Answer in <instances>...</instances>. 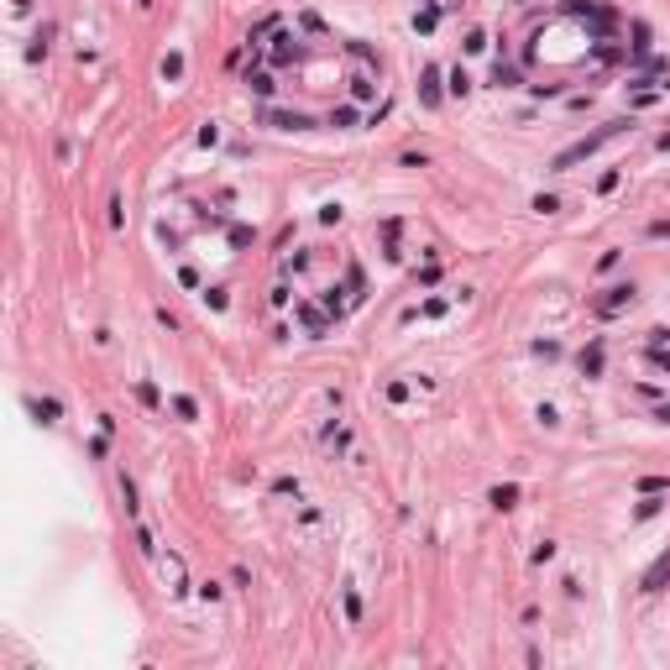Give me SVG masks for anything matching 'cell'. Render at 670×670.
<instances>
[{"label": "cell", "instance_id": "6da1fadb", "mask_svg": "<svg viewBox=\"0 0 670 670\" xmlns=\"http://www.w3.org/2000/svg\"><path fill=\"white\" fill-rule=\"evenodd\" d=\"M624 131H628V121H608V126H597L592 136H581V141H571L565 152H555V163H550V168H555V173H571L576 163H587L597 147H608V141H612V136H624Z\"/></svg>", "mask_w": 670, "mask_h": 670}, {"label": "cell", "instance_id": "7a4b0ae2", "mask_svg": "<svg viewBox=\"0 0 670 670\" xmlns=\"http://www.w3.org/2000/svg\"><path fill=\"white\" fill-rule=\"evenodd\" d=\"M628 304H634V283H618V288H608V294L597 299V315H602V319H612L618 309H628Z\"/></svg>", "mask_w": 670, "mask_h": 670}, {"label": "cell", "instance_id": "3957f363", "mask_svg": "<svg viewBox=\"0 0 670 670\" xmlns=\"http://www.w3.org/2000/svg\"><path fill=\"white\" fill-rule=\"evenodd\" d=\"M665 581H670V550H665V555H655V565H649L644 576H639V592H644V597H655Z\"/></svg>", "mask_w": 670, "mask_h": 670}, {"label": "cell", "instance_id": "277c9868", "mask_svg": "<svg viewBox=\"0 0 670 670\" xmlns=\"http://www.w3.org/2000/svg\"><path fill=\"white\" fill-rule=\"evenodd\" d=\"M262 121H267V126H278V131H309V126H315V121L299 116V110H262Z\"/></svg>", "mask_w": 670, "mask_h": 670}, {"label": "cell", "instance_id": "5b68a950", "mask_svg": "<svg viewBox=\"0 0 670 670\" xmlns=\"http://www.w3.org/2000/svg\"><path fill=\"white\" fill-rule=\"evenodd\" d=\"M440 79H446L440 69H424V73H419V100H424L430 110H435L440 100H446V89H440Z\"/></svg>", "mask_w": 670, "mask_h": 670}, {"label": "cell", "instance_id": "8992f818", "mask_svg": "<svg viewBox=\"0 0 670 670\" xmlns=\"http://www.w3.org/2000/svg\"><path fill=\"white\" fill-rule=\"evenodd\" d=\"M518 497H524V493H518V482H497L493 493H487V503H493L497 513H508V508H518Z\"/></svg>", "mask_w": 670, "mask_h": 670}, {"label": "cell", "instance_id": "52a82bcc", "mask_svg": "<svg viewBox=\"0 0 670 670\" xmlns=\"http://www.w3.org/2000/svg\"><path fill=\"white\" fill-rule=\"evenodd\" d=\"M581 377H602V341H592L581 351Z\"/></svg>", "mask_w": 670, "mask_h": 670}, {"label": "cell", "instance_id": "ba28073f", "mask_svg": "<svg viewBox=\"0 0 670 670\" xmlns=\"http://www.w3.org/2000/svg\"><path fill=\"white\" fill-rule=\"evenodd\" d=\"M294 58H299V37L278 32V47H272V63H294Z\"/></svg>", "mask_w": 670, "mask_h": 670}, {"label": "cell", "instance_id": "9c48e42d", "mask_svg": "<svg viewBox=\"0 0 670 670\" xmlns=\"http://www.w3.org/2000/svg\"><path fill=\"white\" fill-rule=\"evenodd\" d=\"M493 84H497V89H513V84H518V69H513L508 58H497V63H493Z\"/></svg>", "mask_w": 670, "mask_h": 670}, {"label": "cell", "instance_id": "30bf717a", "mask_svg": "<svg viewBox=\"0 0 670 670\" xmlns=\"http://www.w3.org/2000/svg\"><path fill=\"white\" fill-rule=\"evenodd\" d=\"M435 21H440V6H435V0H424V6H419V16H414V26H419V32L430 37V32H435Z\"/></svg>", "mask_w": 670, "mask_h": 670}, {"label": "cell", "instance_id": "8fae6325", "mask_svg": "<svg viewBox=\"0 0 670 670\" xmlns=\"http://www.w3.org/2000/svg\"><path fill=\"white\" fill-rule=\"evenodd\" d=\"M628 32H634V42H628V47H634V58H649V26H644V21H634Z\"/></svg>", "mask_w": 670, "mask_h": 670}, {"label": "cell", "instance_id": "7c38bea8", "mask_svg": "<svg viewBox=\"0 0 670 670\" xmlns=\"http://www.w3.org/2000/svg\"><path fill=\"white\" fill-rule=\"evenodd\" d=\"M247 89H252V94H257V100H267V94H272V89H278V84H272V79H267V73H247Z\"/></svg>", "mask_w": 670, "mask_h": 670}, {"label": "cell", "instance_id": "4fadbf2b", "mask_svg": "<svg viewBox=\"0 0 670 670\" xmlns=\"http://www.w3.org/2000/svg\"><path fill=\"white\" fill-rule=\"evenodd\" d=\"M32 414L42 424H58V403H53V398H32Z\"/></svg>", "mask_w": 670, "mask_h": 670}, {"label": "cell", "instance_id": "5bb4252c", "mask_svg": "<svg viewBox=\"0 0 670 670\" xmlns=\"http://www.w3.org/2000/svg\"><path fill=\"white\" fill-rule=\"evenodd\" d=\"M136 398L147 403V409H163V393H157L152 382H136Z\"/></svg>", "mask_w": 670, "mask_h": 670}, {"label": "cell", "instance_id": "9a60e30c", "mask_svg": "<svg viewBox=\"0 0 670 670\" xmlns=\"http://www.w3.org/2000/svg\"><path fill=\"white\" fill-rule=\"evenodd\" d=\"M660 513V493H644V503L634 508V518H655Z\"/></svg>", "mask_w": 670, "mask_h": 670}, {"label": "cell", "instance_id": "2e32d148", "mask_svg": "<svg viewBox=\"0 0 670 670\" xmlns=\"http://www.w3.org/2000/svg\"><path fill=\"white\" fill-rule=\"evenodd\" d=\"M639 493H670V477H639Z\"/></svg>", "mask_w": 670, "mask_h": 670}, {"label": "cell", "instance_id": "e0dca14e", "mask_svg": "<svg viewBox=\"0 0 670 670\" xmlns=\"http://www.w3.org/2000/svg\"><path fill=\"white\" fill-rule=\"evenodd\" d=\"M529 210H540V215H555V210H561V200H555V194H534V204H529Z\"/></svg>", "mask_w": 670, "mask_h": 670}, {"label": "cell", "instance_id": "ac0fdd59", "mask_svg": "<svg viewBox=\"0 0 670 670\" xmlns=\"http://www.w3.org/2000/svg\"><path fill=\"white\" fill-rule=\"evenodd\" d=\"M299 315H304V325L315 330V335H325V315H319V309H309V304H304V309H299Z\"/></svg>", "mask_w": 670, "mask_h": 670}, {"label": "cell", "instance_id": "d6986e66", "mask_svg": "<svg viewBox=\"0 0 670 670\" xmlns=\"http://www.w3.org/2000/svg\"><path fill=\"white\" fill-rule=\"evenodd\" d=\"M173 414H178V419H194L200 409H194V398H188V393H178V398H173Z\"/></svg>", "mask_w": 670, "mask_h": 670}, {"label": "cell", "instance_id": "ffe728a7", "mask_svg": "<svg viewBox=\"0 0 670 670\" xmlns=\"http://www.w3.org/2000/svg\"><path fill=\"white\" fill-rule=\"evenodd\" d=\"M450 94H471V79H466V69H450Z\"/></svg>", "mask_w": 670, "mask_h": 670}, {"label": "cell", "instance_id": "44dd1931", "mask_svg": "<svg viewBox=\"0 0 670 670\" xmlns=\"http://www.w3.org/2000/svg\"><path fill=\"white\" fill-rule=\"evenodd\" d=\"M121 497H126V513H136V482L131 477H121Z\"/></svg>", "mask_w": 670, "mask_h": 670}, {"label": "cell", "instance_id": "7402d4cb", "mask_svg": "<svg viewBox=\"0 0 670 670\" xmlns=\"http://www.w3.org/2000/svg\"><path fill=\"white\" fill-rule=\"evenodd\" d=\"M178 73H184V58H178V53H168V58H163V79H178Z\"/></svg>", "mask_w": 670, "mask_h": 670}, {"label": "cell", "instance_id": "603a6c76", "mask_svg": "<svg viewBox=\"0 0 670 670\" xmlns=\"http://www.w3.org/2000/svg\"><path fill=\"white\" fill-rule=\"evenodd\" d=\"M649 362H655L660 372H670V351H665V346H649Z\"/></svg>", "mask_w": 670, "mask_h": 670}, {"label": "cell", "instance_id": "cb8c5ba5", "mask_svg": "<svg viewBox=\"0 0 670 670\" xmlns=\"http://www.w3.org/2000/svg\"><path fill=\"white\" fill-rule=\"evenodd\" d=\"M461 47H466V53H482V47H487V32H466V42H461Z\"/></svg>", "mask_w": 670, "mask_h": 670}, {"label": "cell", "instance_id": "d4e9b609", "mask_svg": "<svg viewBox=\"0 0 670 670\" xmlns=\"http://www.w3.org/2000/svg\"><path fill=\"white\" fill-rule=\"evenodd\" d=\"M346 618H351V624L362 618V597H356V592H346Z\"/></svg>", "mask_w": 670, "mask_h": 670}, {"label": "cell", "instance_id": "484cf974", "mask_svg": "<svg viewBox=\"0 0 670 670\" xmlns=\"http://www.w3.org/2000/svg\"><path fill=\"white\" fill-rule=\"evenodd\" d=\"M330 121H335V126H356V110H351V105H341V110H335Z\"/></svg>", "mask_w": 670, "mask_h": 670}, {"label": "cell", "instance_id": "4316f807", "mask_svg": "<svg viewBox=\"0 0 670 670\" xmlns=\"http://www.w3.org/2000/svg\"><path fill=\"white\" fill-rule=\"evenodd\" d=\"M597 188H602V194H612V188H618V168H608V173L597 178Z\"/></svg>", "mask_w": 670, "mask_h": 670}, {"label": "cell", "instance_id": "83f0119b", "mask_svg": "<svg viewBox=\"0 0 670 670\" xmlns=\"http://www.w3.org/2000/svg\"><path fill=\"white\" fill-rule=\"evenodd\" d=\"M351 94L356 100H372V79H351Z\"/></svg>", "mask_w": 670, "mask_h": 670}, {"label": "cell", "instance_id": "f1b7e54d", "mask_svg": "<svg viewBox=\"0 0 670 670\" xmlns=\"http://www.w3.org/2000/svg\"><path fill=\"white\" fill-rule=\"evenodd\" d=\"M204 304H210V309H225V288H204Z\"/></svg>", "mask_w": 670, "mask_h": 670}, {"label": "cell", "instance_id": "f546056e", "mask_svg": "<svg viewBox=\"0 0 670 670\" xmlns=\"http://www.w3.org/2000/svg\"><path fill=\"white\" fill-rule=\"evenodd\" d=\"M649 346H670V330L660 325V330H649Z\"/></svg>", "mask_w": 670, "mask_h": 670}, {"label": "cell", "instance_id": "4dcf8cb0", "mask_svg": "<svg viewBox=\"0 0 670 670\" xmlns=\"http://www.w3.org/2000/svg\"><path fill=\"white\" fill-rule=\"evenodd\" d=\"M655 419H665V424H670V403H665V409H655Z\"/></svg>", "mask_w": 670, "mask_h": 670}]
</instances>
